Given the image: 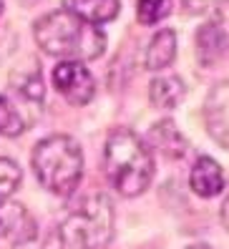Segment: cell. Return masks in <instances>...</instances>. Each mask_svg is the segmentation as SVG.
Here are the masks:
<instances>
[{"instance_id": "obj_21", "label": "cell", "mask_w": 229, "mask_h": 249, "mask_svg": "<svg viewBox=\"0 0 229 249\" xmlns=\"http://www.w3.org/2000/svg\"><path fill=\"white\" fill-rule=\"evenodd\" d=\"M189 249H211V247H207V244H192Z\"/></svg>"}, {"instance_id": "obj_19", "label": "cell", "mask_w": 229, "mask_h": 249, "mask_svg": "<svg viewBox=\"0 0 229 249\" xmlns=\"http://www.w3.org/2000/svg\"><path fill=\"white\" fill-rule=\"evenodd\" d=\"M184 3H187V8H189V10L199 13V10H204V8L209 5V0H184Z\"/></svg>"}, {"instance_id": "obj_7", "label": "cell", "mask_w": 229, "mask_h": 249, "mask_svg": "<svg viewBox=\"0 0 229 249\" xmlns=\"http://www.w3.org/2000/svg\"><path fill=\"white\" fill-rule=\"evenodd\" d=\"M204 124L209 136L229 151V81L211 86L204 98Z\"/></svg>"}, {"instance_id": "obj_3", "label": "cell", "mask_w": 229, "mask_h": 249, "mask_svg": "<svg viewBox=\"0 0 229 249\" xmlns=\"http://www.w3.org/2000/svg\"><path fill=\"white\" fill-rule=\"evenodd\" d=\"M33 171L43 189L55 196H70L78 189L83 177V151L76 139L55 134L35 143L33 149Z\"/></svg>"}, {"instance_id": "obj_17", "label": "cell", "mask_w": 229, "mask_h": 249, "mask_svg": "<svg viewBox=\"0 0 229 249\" xmlns=\"http://www.w3.org/2000/svg\"><path fill=\"white\" fill-rule=\"evenodd\" d=\"M171 13V0H136V16L144 25L161 23Z\"/></svg>"}, {"instance_id": "obj_22", "label": "cell", "mask_w": 229, "mask_h": 249, "mask_svg": "<svg viewBox=\"0 0 229 249\" xmlns=\"http://www.w3.org/2000/svg\"><path fill=\"white\" fill-rule=\"evenodd\" d=\"M3 8H5V0H0V13H3Z\"/></svg>"}, {"instance_id": "obj_20", "label": "cell", "mask_w": 229, "mask_h": 249, "mask_svg": "<svg viewBox=\"0 0 229 249\" xmlns=\"http://www.w3.org/2000/svg\"><path fill=\"white\" fill-rule=\"evenodd\" d=\"M222 222H224V227L229 229V196H227L224 204H222Z\"/></svg>"}, {"instance_id": "obj_2", "label": "cell", "mask_w": 229, "mask_h": 249, "mask_svg": "<svg viewBox=\"0 0 229 249\" xmlns=\"http://www.w3.org/2000/svg\"><path fill=\"white\" fill-rule=\"evenodd\" d=\"M104 171L121 196L144 194L154 179L149 143L131 128H113L104 143Z\"/></svg>"}, {"instance_id": "obj_4", "label": "cell", "mask_w": 229, "mask_h": 249, "mask_svg": "<svg viewBox=\"0 0 229 249\" xmlns=\"http://www.w3.org/2000/svg\"><path fill=\"white\" fill-rule=\"evenodd\" d=\"M66 249H106L113 237V204L104 194L86 196L61 227Z\"/></svg>"}, {"instance_id": "obj_18", "label": "cell", "mask_w": 229, "mask_h": 249, "mask_svg": "<svg viewBox=\"0 0 229 249\" xmlns=\"http://www.w3.org/2000/svg\"><path fill=\"white\" fill-rule=\"evenodd\" d=\"M20 166L16 164V161H10L5 156H0V201H5L16 189L20 186Z\"/></svg>"}, {"instance_id": "obj_16", "label": "cell", "mask_w": 229, "mask_h": 249, "mask_svg": "<svg viewBox=\"0 0 229 249\" xmlns=\"http://www.w3.org/2000/svg\"><path fill=\"white\" fill-rule=\"evenodd\" d=\"M28 121L23 119V113L10 104L5 96H0V136H20L25 131Z\"/></svg>"}, {"instance_id": "obj_6", "label": "cell", "mask_w": 229, "mask_h": 249, "mask_svg": "<svg viewBox=\"0 0 229 249\" xmlns=\"http://www.w3.org/2000/svg\"><path fill=\"white\" fill-rule=\"evenodd\" d=\"M196 53L199 61L211 66L229 53V3L217 8V13L204 23L196 33Z\"/></svg>"}, {"instance_id": "obj_14", "label": "cell", "mask_w": 229, "mask_h": 249, "mask_svg": "<svg viewBox=\"0 0 229 249\" xmlns=\"http://www.w3.org/2000/svg\"><path fill=\"white\" fill-rule=\"evenodd\" d=\"M13 91H16L25 104H31V106H40L43 104V98H46V86H43V76H40V71L33 66V68H28V71H18V73H13Z\"/></svg>"}, {"instance_id": "obj_1", "label": "cell", "mask_w": 229, "mask_h": 249, "mask_svg": "<svg viewBox=\"0 0 229 249\" xmlns=\"http://www.w3.org/2000/svg\"><path fill=\"white\" fill-rule=\"evenodd\" d=\"M33 36L43 53L63 61H93L106 51V33L101 28L86 23L66 8L38 18Z\"/></svg>"}, {"instance_id": "obj_9", "label": "cell", "mask_w": 229, "mask_h": 249, "mask_svg": "<svg viewBox=\"0 0 229 249\" xmlns=\"http://www.w3.org/2000/svg\"><path fill=\"white\" fill-rule=\"evenodd\" d=\"M149 141L154 149H159L166 159H179L187 154V139L181 136V131L171 119L156 121L149 131Z\"/></svg>"}, {"instance_id": "obj_12", "label": "cell", "mask_w": 229, "mask_h": 249, "mask_svg": "<svg viewBox=\"0 0 229 249\" xmlns=\"http://www.w3.org/2000/svg\"><path fill=\"white\" fill-rule=\"evenodd\" d=\"M63 5L73 16L83 18L86 23H93V25L113 20L119 16V8H121L119 0H63Z\"/></svg>"}, {"instance_id": "obj_13", "label": "cell", "mask_w": 229, "mask_h": 249, "mask_svg": "<svg viewBox=\"0 0 229 249\" xmlns=\"http://www.w3.org/2000/svg\"><path fill=\"white\" fill-rule=\"evenodd\" d=\"M35 222L28 216L25 207L18 201H0V239L10 237L13 242L20 239L28 229H33Z\"/></svg>"}, {"instance_id": "obj_11", "label": "cell", "mask_w": 229, "mask_h": 249, "mask_svg": "<svg viewBox=\"0 0 229 249\" xmlns=\"http://www.w3.org/2000/svg\"><path fill=\"white\" fill-rule=\"evenodd\" d=\"M184 93H187V86H184V81L179 76H159L149 86V101L159 111L176 108L184 101Z\"/></svg>"}, {"instance_id": "obj_10", "label": "cell", "mask_w": 229, "mask_h": 249, "mask_svg": "<svg viewBox=\"0 0 229 249\" xmlns=\"http://www.w3.org/2000/svg\"><path fill=\"white\" fill-rule=\"evenodd\" d=\"M174 58H176V33L171 28H161L149 40L144 63L149 71H164L174 63Z\"/></svg>"}, {"instance_id": "obj_5", "label": "cell", "mask_w": 229, "mask_h": 249, "mask_svg": "<svg viewBox=\"0 0 229 249\" xmlns=\"http://www.w3.org/2000/svg\"><path fill=\"white\" fill-rule=\"evenodd\" d=\"M53 86L68 104L86 106L96 93V78L93 73L78 61H61L53 68Z\"/></svg>"}, {"instance_id": "obj_15", "label": "cell", "mask_w": 229, "mask_h": 249, "mask_svg": "<svg viewBox=\"0 0 229 249\" xmlns=\"http://www.w3.org/2000/svg\"><path fill=\"white\" fill-rule=\"evenodd\" d=\"M13 249H66L61 229H28L20 239L13 242Z\"/></svg>"}, {"instance_id": "obj_8", "label": "cell", "mask_w": 229, "mask_h": 249, "mask_svg": "<svg viewBox=\"0 0 229 249\" xmlns=\"http://www.w3.org/2000/svg\"><path fill=\"white\" fill-rule=\"evenodd\" d=\"M189 186L196 196H204V199L219 196L224 192L222 166L211 156H199L192 166V174H189Z\"/></svg>"}]
</instances>
